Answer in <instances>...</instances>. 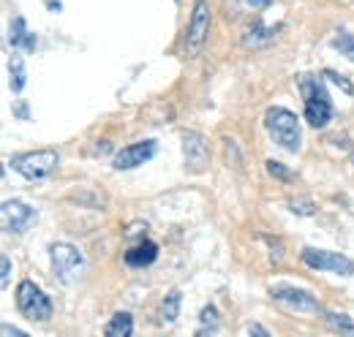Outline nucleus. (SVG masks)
<instances>
[{
	"mask_svg": "<svg viewBox=\"0 0 354 337\" xmlns=\"http://www.w3.org/2000/svg\"><path fill=\"white\" fill-rule=\"evenodd\" d=\"M8 71H11V90L22 93L25 90V63H22V57H11Z\"/></svg>",
	"mask_w": 354,
	"mask_h": 337,
	"instance_id": "nucleus-19",
	"label": "nucleus"
},
{
	"mask_svg": "<svg viewBox=\"0 0 354 337\" xmlns=\"http://www.w3.org/2000/svg\"><path fill=\"white\" fill-rule=\"evenodd\" d=\"M300 87L306 93V120H308V126L327 128L333 120V104H330V95H327L324 84L319 79H303Z\"/></svg>",
	"mask_w": 354,
	"mask_h": 337,
	"instance_id": "nucleus-4",
	"label": "nucleus"
},
{
	"mask_svg": "<svg viewBox=\"0 0 354 337\" xmlns=\"http://www.w3.org/2000/svg\"><path fill=\"white\" fill-rule=\"evenodd\" d=\"M17 307L28 321H49L52 318V299L33 283V280H22L17 286Z\"/></svg>",
	"mask_w": 354,
	"mask_h": 337,
	"instance_id": "nucleus-5",
	"label": "nucleus"
},
{
	"mask_svg": "<svg viewBox=\"0 0 354 337\" xmlns=\"http://www.w3.org/2000/svg\"><path fill=\"white\" fill-rule=\"evenodd\" d=\"M104 332L109 337H129L133 332V316L131 313H115L112 316V321L104 327Z\"/></svg>",
	"mask_w": 354,
	"mask_h": 337,
	"instance_id": "nucleus-16",
	"label": "nucleus"
},
{
	"mask_svg": "<svg viewBox=\"0 0 354 337\" xmlns=\"http://www.w3.org/2000/svg\"><path fill=\"white\" fill-rule=\"evenodd\" d=\"M39 212L25 202H3L0 207V226L6 234H25L36 223Z\"/></svg>",
	"mask_w": 354,
	"mask_h": 337,
	"instance_id": "nucleus-8",
	"label": "nucleus"
},
{
	"mask_svg": "<svg viewBox=\"0 0 354 337\" xmlns=\"http://www.w3.org/2000/svg\"><path fill=\"white\" fill-rule=\"evenodd\" d=\"M11 46L14 49H25V52H33L36 49V33H30L25 28V19L22 17H14V22H11Z\"/></svg>",
	"mask_w": 354,
	"mask_h": 337,
	"instance_id": "nucleus-14",
	"label": "nucleus"
},
{
	"mask_svg": "<svg viewBox=\"0 0 354 337\" xmlns=\"http://www.w3.org/2000/svg\"><path fill=\"white\" fill-rule=\"evenodd\" d=\"M180 291L172 289L169 294L161 299V307H158V324H175L177 316H180Z\"/></svg>",
	"mask_w": 354,
	"mask_h": 337,
	"instance_id": "nucleus-15",
	"label": "nucleus"
},
{
	"mask_svg": "<svg viewBox=\"0 0 354 337\" xmlns=\"http://www.w3.org/2000/svg\"><path fill=\"white\" fill-rule=\"evenodd\" d=\"M303 264L310 269H319V272H333V275H344L349 278L354 275V261L341 256L335 251H316V248H306L303 251Z\"/></svg>",
	"mask_w": 354,
	"mask_h": 337,
	"instance_id": "nucleus-7",
	"label": "nucleus"
},
{
	"mask_svg": "<svg viewBox=\"0 0 354 337\" xmlns=\"http://www.w3.org/2000/svg\"><path fill=\"white\" fill-rule=\"evenodd\" d=\"M281 30H283V25H265V22H254V25L243 33V46H245V49H262V46L275 41Z\"/></svg>",
	"mask_w": 354,
	"mask_h": 337,
	"instance_id": "nucleus-12",
	"label": "nucleus"
},
{
	"mask_svg": "<svg viewBox=\"0 0 354 337\" xmlns=\"http://www.w3.org/2000/svg\"><path fill=\"white\" fill-rule=\"evenodd\" d=\"M3 335H6V337H8V335H14V337H25V332H22V329H11L8 324H3Z\"/></svg>",
	"mask_w": 354,
	"mask_h": 337,
	"instance_id": "nucleus-27",
	"label": "nucleus"
},
{
	"mask_svg": "<svg viewBox=\"0 0 354 337\" xmlns=\"http://www.w3.org/2000/svg\"><path fill=\"white\" fill-rule=\"evenodd\" d=\"M333 49L341 52L346 60H352L354 63V33H349V30H338V33L333 36Z\"/></svg>",
	"mask_w": 354,
	"mask_h": 337,
	"instance_id": "nucleus-18",
	"label": "nucleus"
},
{
	"mask_svg": "<svg viewBox=\"0 0 354 337\" xmlns=\"http://www.w3.org/2000/svg\"><path fill=\"white\" fill-rule=\"evenodd\" d=\"M0 267H3L0 283H3V289H6V286H8V278H11V258H8V256H3V258H0Z\"/></svg>",
	"mask_w": 354,
	"mask_h": 337,
	"instance_id": "nucleus-24",
	"label": "nucleus"
},
{
	"mask_svg": "<svg viewBox=\"0 0 354 337\" xmlns=\"http://www.w3.org/2000/svg\"><path fill=\"white\" fill-rule=\"evenodd\" d=\"M14 115H19L22 120H28V117H30V112H28V106H25V104H17V106H14Z\"/></svg>",
	"mask_w": 354,
	"mask_h": 337,
	"instance_id": "nucleus-25",
	"label": "nucleus"
},
{
	"mask_svg": "<svg viewBox=\"0 0 354 337\" xmlns=\"http://www.w3.org/2000/svg\"><path fill=\"white\" fill-rule=\"evenodd\" d=\"M60 164V155L57 150L44 147V150H30V153H19L11 158V166L14 171H19L25 180H44L49 177Z\"/></svg>",
	"mask_w": 354,
	"mask_h": 337,
	"instance_id": "nucleus-3",
	"label": "nucleus"
},
{
	"mask_svg": "<svg viewBox=\"0 0 354 337\" xmlns=\"http://www.w3.org/2000/svg\"><path fill=\"white\" fill-rule=\"evenodd\" d=\"M156 150H158V144H156L153 139L133 142V144L123 147V150L115 155V164H112V166L118 168V171H129V168L142 166V164H147V161L156 155Z\"/></svg>",
	"mask_w": 354,
	"mask_h": 337,
	"instance_id": "nucleus-10",
	"label": "nucleus"
},
{
	"mask_svg": "<svg viewBox=\"0 0 354 337\" xmlns=\"http://www.w3.org/2000/svg\"><path fill=\"white\" fill-rule=\"evenodd\" d=\"M49 258H52V272L55 280L63 286H80L88 275V258L77 251L68 242H55L49 248Z\"/></svg>",
	"mask_w": 354,
	"mask_h": 337,
	"instance_id": "nucleus-2",
	"label": "nucleus"
},
{
	"mask_svg": "<svg viewBox=\"0 0 354 337\" xmlns=\"http://www.w3.org/2000/svg\"><path fill=\"white\" fill-rule=\"evenodd\" d=\"M322 318H324V324H327L333 332H341V335H354V321L346 316V313H333V310H327Z\"/></svg>",
	"mask_w": 354,
	"mask_h": 337,
	"instance_id": "nucleus-17",
	"label": "nucleus"
},
{
	"mask_svg": "<svg viewBox=\"0 0 354 337\" xmlns=\"http://www.w3.org/2000/svg\"><path fill=\"white\" fill-rule=\"evenodd\" d=\"M322 77H324L327 82H335L338 87H341V90H344V93H346V95H352V93H354L352 82H349V79H344V77H341V74H335V71H324Z\"/></svg>",
	"mask_w": 354,
	"mask_h": 337,
	"instance_id": "nucleus-23",
	"label": "nucleus"
},
{
	"mask_svg": "<svg viewBox=\"0 0 354 337\" xmlns=\"http://www.w3.org/2000/svg\"><path fill=\"white\" fill-rule=\"evenodd\" d=\"M248 3H251L254 8H267V6H270V0H248Z\"/></svg>",
	"mask_w": 354,
	"mask_h": 337,
	"instance_id": "nucleus-28",
	"label": "nucleus"
},
{
	"mask_svg": "<svg viewBox=\"0 0 354 337\" xmlns=\"http://www.w3.org/2000/svg\"><path fill=\"white\" fill-rule=\"evenodd\" d=\"M352 164H354V150H352Z\"/></svg>",
	"mask_w": 354,
	"mask_h": 337,
	"instance_id": "nucleus-29",
	"label": "nucleus"
},
{
	"mask_svg": "<svg viewBox=\"0 0 354 337\" xmlns=\"http://www.w3.org/2000/svg\"><path fill=\"white\" fill-rule=\"evenodd\" d=\"M183 153H185V166L191 171H202L210 164V147H207L205 136L196 133V131L183 133Z\"/></svg>",
	"mask_w": 354,
	"mask_h": 337,
	"instance_id": "nucleus-11",
	"label": "nucleus"
},
{
	"mask_svg": "<svg viewBox=\"0 0 354 337\" xmlns=\"http://www.w3.org/2000/svg\"><path fill=\"white\" fill-rule=\"evenodd\" d=\"M210 22H213V17H210L207 0H194V11H191V19H188V33H185V55L188 57H196L205 49Z\"/></svg>",
	"mask_w": 354,
	"mask_h": 337,
	"instance_id": "nucleus-6",
	"label": "nucleus"
},
{
	"mask_svg": "<svg viewBox=\"0 0 354 337\" xmlns=\"http://www.w3.org/2000/svg\"><path fill=\"white\" fill-rule=\"evenodd\" d=\"M199 321H202L205 327H210V329H216V327H218V310H216L213 305H207V307H202V316H199Z\"/></svg>",
	"mask_w": 354,
	"mask_h": 337,
	"instance_id": "nucleus-22",
	"label": "nucleus"
},
{
	"mask_svg": "<svg viewBox=\"0 0 354 337\" xmlns=\"http://www.w3.org/2000/svg\"><path fill=\"white\" fill-rule=\"evenodd\" d=\"M156 258H158V245H156L153 240H142V242H136L133 248L126 251V264L133 267V269H145V267H150Z\"/></svg>",
	"mask_w": 354,
	"mask_h": 337,
	"instance_id": "nucleus-13",
	"label": "nucleus"
},
{
	"mask_svg": "<svg viewBox=\"0 0 354 337\" xmlns=\"http://www.w3.org/2000/svg\"><path fill=\"white\" fill-rule=\"evenodd\" d=\"M272 299H278L281 305L297 310V313H322V302L316 296L306 291V289H295V286H275L272 291Z\"/></svg>",
	"mask_w": 354,
	"mask_h": 337,
	"instance_id": "nucleus-9",
	"label": "nucleus"
},
{
	"mask_svg": "<svg viewBox=\"0 0 354 337\" xmlns=\"http://www.w3.org/2000/svg\"><path fill=\"white\" fill-rule=\"evenodd\" d=\"M265 166H267V174H270L272 180H278V182H292V180H295V171L286 168L281 161H275V158L265 161Z\"/></svg>",
	"mask_w": 354,
	"mask_h": 337,
	"instance_id": "nucleus-20",
	"label": "nucleus"
},
{
	"mask_svg": "<svg viewBox=\"0 0 354 337\" xmlns=\"http://www.w3.org/2000/svg\"><path fill=\"white\" fill-rule=\"evenodd\" d=\"M289 210L295 212V215H316V204L310 199H292Z\"/></svg>",
	"mask_w": 354,
	"mask_h": 337,
	"instance_id": "nucleus-21",
	"label": "nucleus"
},
{
	"mask_svg": "<svg viewBox=\"0 0 354 337\" xmlns=\"http://www.w3.org/2000/svg\"><path fill=\"white\" fill-rule=\"evenodd\" d=\"M265 128L270 139L286 150V153H297L303 144V131H300V120L295 112L283 109V106H272L265 112Z\"/></svg>",
	"mask_w": 354,
	"mask_h": 337,
	"instance_id": "nucleus-1",
	"label": "nucleus"
},
{
	"mask_svg": "<svg viewBox=\"0 0 354 337\" xmlns=\"http://www.w3.org/2000/svg\"><path fill=\"white\" fill-rule=\"evenodd\" d=\"M248 335H262V337H267L270 332H267L265 327H259V324H251V327H248Z\"/></svg>",
	"mask_w": 354,
	"mask_h": 337,
	"instance_id": "nucleus-26",
	"label": "nucleus"
}]
</instances>
